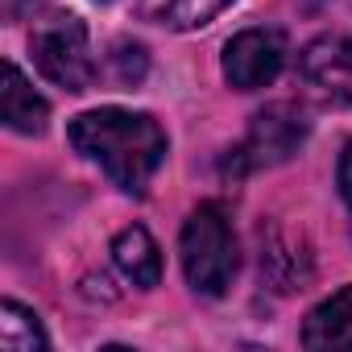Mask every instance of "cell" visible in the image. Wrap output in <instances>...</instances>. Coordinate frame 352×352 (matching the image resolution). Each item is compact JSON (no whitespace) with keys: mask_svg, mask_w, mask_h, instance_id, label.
<instances>
[{"mask_svg":"<svg viewBox=\"0 0 352 352\" xmlns=\"http://www.w3.org/2000/svg\"><path fill=\"white\" fill-rule=\"evenodd\" d=\"M67 137L129 195H145L157 166L166 162V133L145 112L96 108V112L75 116Z\"/></svg>","mask_w":352,"mask_h":352,"instance_id":"cell-1","label":"cell"},{"mask_svg":"<svg viewBox=\"0 0 352 352\" xmlns=\"http://www.w3.org/2000/svg\"><path fill=\"white\" fill-rule=\"evenodd\" d=\"M179 249H183V274H187V282H191L195 294L220 298L232 286L241 253H236L232 220H228V212L220 204H199L187 216Z\"/></svg>","mask_w":352,"mask_h":352,"instance_id":"cell-2","label":"cell"},{"mask_svg":"<svg viewBox=\"0 0 352 352\" xmlns=\"http://www.w3.org/2000/svg\"><path fill=\"white\" fill-rule=\"evenodd\" d=\"M30 50H34L38 71L67 91H87L100 75L91 58V42H87V25L79 17H46L34 30Z\"/></svg>","mask_w":352,"mask_h":352,"instance_id":"cell-3","label":"cell"},{"mask_svg":"<svg viewBox=\"0 0 352 352\" xmlns=\"http://www.w3.org/2000/svg\"><path fill=\"white\" fill-rule=\"evenodd\" d=\"M307 141V112L298 104H270L253 116L245 141L228 153V170L232 174H249V170H265V166H278L286 157L298 153V145Z\"/></svg>","mask_w":352,"mask_h":352,"instance_id":"cell-4","label":"cell"},{"mask_svg":"<svg viewBox=\"0 0 352 352\" xmlns=\"http://www.w3.org/2000/svg\"><path fill=\"white\" fill-rule=\"evenodd\" d=\"M286 67V38L278 30H241L224 46V79L236 91H257L274 83Z\"/></svg>","mask_w":352,"mask_h":352,"instance_id":"cell-5","label":"cell"},{"mask_svg":"<svg viewBox=\"0 0 352 352\" xmlns=\"http://www.w3.org/2000/svg\"><path fill=\"white\" fill-rule=\"evenodd\" d=\"M298 71L315 96H323L327 104L352 108V38L348 34L315 38L298 54Z\"/></svg>","mask_w":352,"mask_h":352,"instance_id":"cell-6","label":"cell"},{"mask_svg":"<svg viewBox=\"0 0 352 352\" xmlns=\"http://www.w3.org/2000/svg\"><path fill=\"white\" fill-rule=\"evenodd\" d=\"M0 116L13 133L38 137L50 120V104L34 91V83L21 75L17 63H5V87H0Z\"/></svg>","mask_w":352,"mask_h":352,"instance_id":"cell-7","label":"cell"},{"mask_svg":"<svg viewBox=\"0 0 352 352\" xmlns=\"http://www.w3.org/2000/svg\"><path fill=\"white\" fill-rule=\"evenodd\" d=\"M302 344L307 348H323V352H336V348H352V286H340L331 298H323L307 323H302Z\"/></svg>","mask_w":352,"mask_h":352,"instance_id":"cell-8","label":"cell"},{"mask_svg":"<svg viewBox=\"0 0 352 352\" xmlns=\"http://www.w3.org/2000/svg\"><path fill=\"white\" fill-rule=\"evenodd\" d=\"M112 261H116V270H120L137 290H153V286L162 282V253H157V241H153L141 224L124 228V232L112 241Z\"/></svg>","mask_w":352,"mask_h":352,"instance_id":"cell-9","label":"cell"},{"mask_svg":"<svg viewBox=\"0 0 352 352\" xmlns=\"http://www.w3.org/2000/svg\"><path fill=\"white\" fill-rule=\"evenodd\" d=\"M0 344L9 352H34V348H46L50 340H46V331L30 307L5 298V307H0Z\"/></svg>","mask_w":352,"mask_h":352,"instance_id":"cell-10","label":"cell"},{"mask_svg":"<svg viewBox=\"0 0 352 352\" xmlns=\"http://www.w3.org/2000/svg\"><path fill=\"white\" fill-rule=\"evenodd\" d=\"M228 5H232V0H162V5H157V17H162V25H170V30H199V25H208L212 17H220Z\"/></svg>","mask_w":352,"mask_h":352,"instance_id":"cell-11","label":"cell"},{"mask_svg":"<svg viewBox=\"0 0 352 352\" xmlns=\"http://www.w3.org/2000/svg\"><path fill=\"white\" fill-rule=\"evenodd\" d=\"M112 63H116V83L120 87L141 83V75H145V50L141 46H116Z\"/></svg>","mask_w":352,"mask_h":352,"instance_id":"cell-12","label":"cell"},{"mask_svg":"<svg viewBox=\"0 0 352 352\" xmlns=\"http://www.w3.org/2000/svg\"><path fill=\"white\" fill-rule=\"evenodd\" d=\"M0 5H5V21H25L46 5V0H0Z\"/></svg>","mask_w":352,"mask_h":352,"instance_id":"cell-13","label":"cell"},{"mask_svg":"<svg viewBox=\"0 0 352 352\" xmlns=\"http://www.w3.org/2000/svg\"><path fill=\"white\" fill-rule=\"evenodd\" d=\"M336 179H340V195H344V204L352 208V141H348L344 153H340V174H336Z\"/></svg>","mask_w":352,"mask_h":352,"instance_id":"cell-14","label":"cell"}]
</instances>
